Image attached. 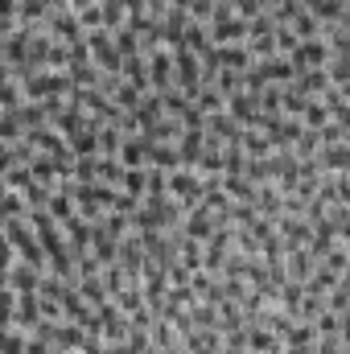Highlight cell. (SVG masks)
<instances>
[{
  "label": "cell",
  "mask_w": 350,
  "mask_h": 354,
  "mask_svg": "<svg viewBox=\"0 0 350 354\" xmlns=\"http://www.w3.org/2000/svg\"><path fill=\"white\" fill-rule=\"evenodd\" d=\"M235 145H239V153H248V157H268V153H272V140L260 136V132H252V128H248V132H239V140H235Z\"/></svg>",
  "instance_id": "9c48e42d"
},
{
  "label": "cell",
  "mask_w": 350,
  "mask_h": 354,
  "mask_svg": "<svg viewBox=\"0 0 350 354\" xmlns=\"http://www.w3.org/2000/svg\"><path fill=\"white\" fill-rule=\"evenodd\" d=\"M8 252H12V243H8V239H0V268L8 264Z\"/></svg>",
  "instance_id": "cb8c5ba5"
},
{
  "label": "cell",
  "mask_w": 350,
  "mask_h": 354,
  "mask_svg": "<svg viewBox=\"0 0 350 354\" xmlns=\"http://www.w3.org/2000/svg\"><path fill=\"white\" fill-rule=\"evenodd\" d=\"M198 177H202V174H194L190 165H177V169H174V177H169L165 185H169L174 194H181V198H198V194L206 189V181H198Z\"/></svg>",
  "instance_id": "277c9868"
},
{
  "label": "cell",
  "mask_w": 350,
  "mask_h": 354,
  "mask_svg": "<svg viewBox=\"0 0 350 354\" xmlns=\"http://www.w3.org/2000/svg\"><path fill=\"white\" fill-rule=\"evenodd\" d=\"M248 37V21L243 17H219L214 21V41H243Z\"/></svg>",
  "instance_id": "8992f818"
},
{
  "label": "cell",
  "mask_w": 350,
  "mask_h": 354,
  "mask_svg": "<svg viewBox=\"0 0 350 354\" xmlns=\"http://www.w3.org/2000/svg\"><path fill=\"white\" fill-rule=\"evenodd\" d=\"M21 87H25V95L37 103V99H46V95H62V91L71 87V83H66V75L42 71V75H25V79H21Z\"/></svg>",
  "instance_id": "7a4b0ae2"
},
{
  "label": "cell",
  "mask_w": 350,
  "mask_h": 354,
  "mask_svg": "<svg viewBox=\"0 0 350 354\" xmlns=\"http://www.w3.org/2000/svg\"><path fill=\"white\" fill-rule=\"evenodd\" d=\"M54 33H58V37H66V41H83V29H79V17H75V12L54 17Z\"/></svg>",
  "instance_id": "9a60e30c"
},
{
  "label": "cell",
  "mask_w": 350,
  "mask_h": 354,
  "mask_svg": "<svg viewBox=\"0 0 350 354\" xmlns=\"http://www.w3.org/2000/svg\"><path fill=\"white\" fill-rule=\"evenodd\" d=\"M54 157H29V174H37V181H46V185H54Z\"/></svg>",
  "instance_id": "2e32d148"
},
{
  "label": "cell",
  "mask_w": 350,
  "mask_h": 354,
  "mask_svg": "<svg viewBox=\"0 0 350 354\" xmlns=\"http://www.w3.org/2000/svg\"><path fill=\"white\" fill-rule=\"evenodd\" d=\"M46 206H50V210H54V214H58L62 223H66V218L75 214V210H71V198H66V194H50V202H46Z\"/></svg>",
  "instance_id": "ffe728a7"
},
{
  "label": "cell",
  "mask_w": 350,
  "mask_h": 354,
  "mask_svg": "<svg viewBox=\"0 0 350 354\" xmlns=\"http://www.w3.org/2000/svg\"><path fill=\"white\" fill-rule=\"evenodd\" d=\"M149 54H153V62H149V75H153L157 91H165V83H169V71H174V58H169L165 50H149Z\"/></svg>",
  "instance_id": "8fae6325"
},
{
  "label": "cell",
  "mask_w": 350,
  "mask_h": 354,
  "mask_svg": "<svg viewBox=\"0 0 350 354\" xmlns=\"http://www.w3.org/2000/svg\"><path fill=\"white\" fill-rule=\"evenodd\" d=\"M153 4V12H165V0H149Z\"/></svg>",
  "instance_id": "484cf974"
},
{
  "label": "cell",
  "mask_w": 350,
  "mask_h": 354,
  "mask_svg": "<svg viewBox=\"0 0 350 354\" xmlns=\"http://www.w3.org/2000/svg\"><path fill=\"white\" fill-rule=\"evenodd\" d=\"M66 4H71V12H79V8H91L95 0H66Z\"/></svg>",
  "instance_id": "d4e9b609"
},
{
  "label": "cell",
  "mask_w": 350,
  "mask_h": 354,
  "mask_svg": "<svg viewBox=\"0 0 350 354\" xmlns=\"http://www.w3.org/2000/svg\"><path fill=\"white\" fill-rule=\"evenodd\" d=\"M37 317H42V305H37V297H33V292H21L12 322H17V326H25V330H33V326H37Z\"/></svg>",
  "instance_id": "52a82bcc"
},
{
  "label": "cell",
  "mask_w": 350,
  "mask_h": 354,
  "mask_svg": "<svg viewBox=\"0 0 350 354\" xmlns=\"http://www.w3.org/2000/svg\"><path fill=\"white\" fill-rule=\"evenodd\" d=\"M145 153H149V161L157 165V169H177L181 165V153H177V145H145Z\"/></svg>",
  "instance_id": "ba28073f"
},
{
  "label": "cell",
  "mask_w": 350,
  "mask_h": 354,
  "mask_svg": "<svg viewBox=\"0 0 350 354\" xmlns=\"http://www.w3.org/2000/svg\"><path fill=\"white\" fill-rule=\"evenodd\" d=\"M116 99H120L124 107H136V103H140V99H136V87H120V83H116Z\"/></svg>",
  "instance_id": "603a6c76"
},
{
  "label": "cell",
  "mask_w": 350,
  "mask_h": 354,
  "mask_svg": "<svg viewBox=\"0 0 350 354\" xmlns=\"http://www.w3.org/2000/svg\"><path fill=\"white\" fill-rule=\"evenodd\" d=\"M243 346H252L256 354H280V338L276 334H268V330H252V334H243Z\"/></svg>",
  "instance_id": "30bf717a"
},
{
  "label": "cell",
  "mask_w": 350,
  "mask_h": 354,
  "mask_svg": "<svg viewBox=\"0 0 350 354\" xmlns=\"http://www.w3.org/2000/svg\"><path fill=\"white\" fill-rule=\"evenodd\" d=\"M256 4H288V0H256Z\"/></svg>",
  "instance_id": "4316f807"
},
{
  "label": "cell",
  "mask_w": 350,
  "mask_h": 354,
  "mask_svg": "<svg viewBox=\"0 0 350 354\" xmlns=\"http://www.w3.org/2000/svg\"><path fill=\"white\" fill-rule=\"evenodd\" d=\"M50 120H54V124H58V132H66V136L83 132V115H79V107H58Z\"/></svg>",
  "instance_id": "4fadbf2b"
},
{
  "label": "cell",
  "mask_w": 350,
  "mask_h": 354,
  "mask_svg": "<svg viewBox=\"0 0 350 354\" xmlns=\"http://www.w3.org/2000/svg\"><path fill=\"white\" fill-rule=\"evenodd\" d=\"M8 243L25 256V264H29V268H42V264H46V252L37 248V239H33V231H29V227L8 223Z\"/></svg>",
  "instance_id": "3957f363"
},
{
  "label": "cell",
  "mask_w": 350,
  "mask_h": 354,
  "mask_svg": "<svg viewBox=\"0 0 350 354\" xmlns=\"http://www.w3.org/2000/svg\"><path fill=\"white\" fill-rule=\"evenodd\" d=\"M145 145H149L145 136H140V140H124V145H120V161H124V169H136L140 161H149Z\"/></svg>",
  "instance_id": "5bb4252c"
},
{
  "label": "cell",
  "mask_w": 350,
  "mask_h": 354,
  "mask_svg": "<svg viewBox=\"0 0 350 354\" xmlns=\"http://www.w3.org/2000/svg\"><path fill=\"white\" fill-rule=\"evenodd\" d=\"M50 334L58 338L62 351H83V342H87V330H79V326H54Z\"/></svg>",
  "instance_id": "7c38bea8"
},
{
  "label": "cell",
  "mask_w": 350,
  "mask_h": 354,
  "mask_svg": "<svg viewBox=\"0 0 350 354\" xmlns=\"http://www.w3.org/2000/svg\"><path fill=\"white\" fill-rule=\"evenodd\" d=\"M169 354H190V351H177V346H169Z\"/></svg>",
  "instance_id": "83f0119b"
},
{
  "label": "cell",
  "mask_w": 350,
  "mask_h": 354,
  "mask_svg": "<svg viewBox=\"0 0 350 354\" xmlns=\"http://www.w3.org/2000/svg\"><path fill=\"white\" fill-rule=\"evenodd\" d=\"M214 66L248 71V66H252V50H248V46H223V50H214Z\"/></svg>",
  "instance_id": "5b68a950"
},
{
  "label": "cell",
  "mask_w": 350,
  "mask_h": 354,
  "mask_svg": "<svg viewBox=\"0 0 350 354\" xmlns=\"http://www.w3.org/2000/svg\"><path fill=\"white\" fill-rule=\"evenodd\" d=\"M17 165V149H8V145H0V177L8 174Z\"/></svg>",
  "instance_id": "7402d4cb"
},
{
  "label": "cell",
  "mask_w": 350,
  "mask_h": 354,
  "mask_svg": "<svg viewBox=\"0 0 350 354\" xmlns=\"http://www.w3.org/2000/svg\"><path fill=\"white\" fill-rule=\"evenodd\" d=\"M8 276H12V288H21V292H33V288H37V276H33V268H29V264H25V268L17 264Z\"/></svg>",
  "instance_id": "ac0fdd59"
},
{
  "label": "cell",
  "mask_w": 350,
  "mask_h": 354,
  "mask_svg": "<svg viewBox=\"0 0 350 354\" xmlns=\"http://www.w3.org/2000/svg\"><path fill=\"white\" fill-rule=\"evenodd\" d=\"M334 54H342V46L326 50L317 37H309V41H297V46H293L288 62H293V71H301V66H322V62H326V58H334Z\"/></svg>",
  "instance_id": "6da1fadb"
},
{
  "label": "cell",
  "mask_w": 350,
  "mask_h": 354,
  "mask_svg": "<svg viewBox=\"0 0 350 354\" xmlns=\"http://www.w3.org/2000/svg\"><path fill=\"white\" fill-rule=\"evenodd\" d=\"M120 181H124V194H128V198H136V194L149 185V174H145V169H124Z\"/></svg>",
  "instance_id": "e0dca14e"
},
{
  "label": "cell",
  "mask_w": 350,
  "mask_h": 354,
  "mask_svg": "<svg viewBox=\"0 0 350 354\" xmlns=\"http://www.w3.org/2000/svg\"><path fill=\"white\" fill-rule=\"evenodd\" d=\"M0 140H21V120H17V111H12V107L0 115Z\"/></svg>",
  "instance_id": "d6986e66"
},
{
  "label": "cell",
  "mask_w": 350,
  "mask_h": 354,
  "mask_svg": "<svg viewBox=\"0 0 350 354\" xmlns=\"http://www.w3.org/2000/svg\"><path fill=\"white\" fill-rule=\"evenodd\" d=\"M116 46H120L124 54H136V33H132V29H120V33H116Z\"/></svg>",
  "instance_id": "44dd1931"
}]
</instances>
